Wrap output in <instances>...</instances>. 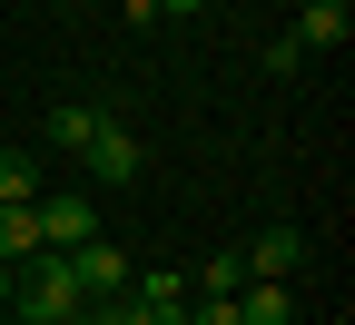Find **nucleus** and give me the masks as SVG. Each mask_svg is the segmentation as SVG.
<instances>
[{
  "instance_id": "nucleus-1",
  "label": "nucleus",
  "mask_w": 355,
  "mask_h": 325,
  "mask_svg": "<svg viewBox=\"0 0 355 325\" xmlns=\"http://www.w3.org/2000/svg\"><path fill=\"white\" fill-rule=\"evenodd\" d=\"M30 217H40V256H69V247L99 237V197H69V188H40Z\"/></svg>"
},
{
  "instance_id": "nucleus-2",
  "label": "nucleus",
  "mask_w": 355,
  "mask_h": 325,
  "mask_svg": "<svg viewBox=\"0 0 355 325\" xmlns=\"http://www.w3.org/2000/svg\"><path fill=\"white\" fill-rule=\"evenodd\" d=\"M79 158L99 168V188H128V177L148 168V158H139V128H128L119 109H99V118H89V138H79Z\"/></svg>"
},
{
  "instance_id": "nucleus-3",
  "label": "nucleus",
  "mask_w": 355,
  "mask_h": 325,
  "mask_svg": "<svg viewBox=\"0 0 355 325\" xmlns=\"http://www.w3.org/2000/svg\"><path fill=\"white\" fill-rule=\"evenodd\" d=\"M10 306H30V315H79V325H89V296H79L69 256H30V266H20V296H10Z\"/></svg>"
},
{
  "instance_id": "nucleus-4",
  "label": "nucleus",
  "mask_w": 355,
  "mask_h": 325,
  "mask_svg": "<svg viewBox=\"0 0 355 325\" xmlns=\"http://www.w3.org/2000/svg\"><path fill=\"white\" fill-rule=\"evenodd\" d=\"M128 315H139V325H188V306H198V286H188V276H178V266H148V276H128Z\"/></svg>"
},
{
  "instance_id": "nucleus-5",
  "label": "nucleus",
  "mask_w": 355,
  "mask_h": 325,
  "mask_svg": "<svg viewBox=\"0 0 355 325\" xmlns=\"http://www.w3.org/2000/svg\"><path fill=\"white\" fill-rule=\"evenodd\" d=\"M69 276H79V296L99 306V296H119V286H128V256H119L109 237H89V247H69Z\"/></svg>"
},
{
  "instance_id": "nucleus-6",
  "label": "nucleus",
  "mask_w": 355,
  "mask_h": 325,
  "mask_svg": "<svg viewBox=\"0 0 355 325\" xmlns=\"http://www.w3.org/2000/svg\"><path fill=\"white\" fill-rule=\"evenodd\" d=\"M237 325H296V296H286V276H247V286L227 296Z\"/></svg>"
},
{
  "instance_id": "nucleus-7",
  "label": "nucleus",
  "mask_w": 355,
  "mask_h": 325,
  "mask_svg": "<svg viewBox=\"0 0 355 325\" xmlns=\"http://www.w3.org/2000/svg\"><path fill=\"white\" fill-rule=\"evenodd\" d=\"M345 30H355V10H345V0H306V10H296V50H345Z\"/></svg>"
},
{
  "instance_id": "nucleus-8",
  "label": "nucleus",
  "mask_w": 355,
  "mask_h": 325,
  "mask_svg": "<svg viewBox=\"0 0 355 325\" xmlns=\"http://www.w3.org/2000/svg\"><path fill=\"white\" fill-rule=\"evenodd\" d=\"M237 256H247V276H296L306 266V237H296V227H266V237L237 247Z\"/></svg>"
},
{
  "instance_id": "nucleus-9",
  "label": "nucleus",
  "mask_w": 355,
  "mask_h": 325,
  "mask_svg": "<svg viewBox=\"0 0 355 325\" xmlns=\"http://www.w3.org/2000/svg\"><path fill=\"white\" fill-rule=\"evenodd\" d=\"M40 256V217L30 207H0V266H30Z\"/></svg>"
},
{
  "instance_id": "nucleus-10",
  "label": "nucleus",
  "mask_w": 355,
  "mask_h": 325,
  "mask_svg": "<svg viewBox=\"0 0 355 325\" xmlns=\"http://www.w3.org/2000/svg\"><path fill=\"white\" fill-rule=\"evenodd\" d=\"M188 286H198V296H237V286H247V256H237V247H217V256L188 276Z\"/></svg>"
},
{
  "instance_id": "nucleus-11",
  "label": "nucleus",
  "mask_w": 355,
  "mask_h": 325,
  "mask_svg": "<svg viewBox=\"0 0 355 325\" xmlns=\"http://www.w3.org/2000/svg\"><path fill=\"white\" fill-rule=\"evenodd\" d=\"M30 197H40V168L20 148H0V207H30Z\"/></svg>"
},
{
  "instance_id": "nucleus-12",
  "label": "nucleus",
  "mask_w": 355,
  "mask_h": 325,
  "mask_svg": "<svg viewBox=\"0 0 355 325\" xmlns=\"http://www.w3.org/2000/svg\"><path fill=\"white\" fill-rule=\"evenodd\" d=\"M89 118H99V109H79V99H60V109H50V148H69V158H79V138H89Z\"/></svg>"
},
{
  "instance_id": "nucleus-13",
  "label": "nucleus",
  "mask_w": 355,
  "mask_h": 325,
  "mask_svg": "<svg viewBox=\"0 0 355 325\" xmlns=\"http://www.w3.org/2000/svg\"><path fill=\"white\" fill-rule=\"evenodd\" d=\"M128 20H188V10H207V0H119Z\"/></svg>"
},
{
  "instance_id": "nucleus-14",
  "label": "nucleus",
  "mask_w": 355,
  "mask_h": 325,
  "mask_svg": "<svg viewBox=\"0 0 355 325\" xmlns=\"http://www.w3.org/2000/svg\"><path fill=\"white\" fill-rule=\"evenodd\" d=\"M10 325H79V315H30V306H10Z\"/></svg>"
},
{
  "instance_id": "nucleus-15",
  "label": "nucleus",
  "mask_w": 355,
  "mask_h": 325,
  "mask_svg": "<svg viewBox=\"0 0 355 325\" xmlns=\"http://www.w3.org/2000/svg\"><path fill=\"white\" fill-rule=\"evenodd\" d=\"M10 296H20V266H0V306H10Z\"/></svg>"
}]
</instances>
